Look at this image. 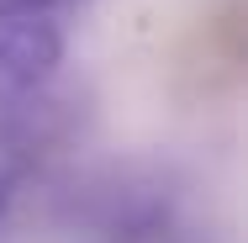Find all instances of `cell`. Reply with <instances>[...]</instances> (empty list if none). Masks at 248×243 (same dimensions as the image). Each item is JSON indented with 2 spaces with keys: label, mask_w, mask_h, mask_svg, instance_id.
Instances as JSON below:
<instances>
[{
  "label": "cell",
  "mask_w": 248,
  "mask_h": 243,
  "mask_svg": "<svg viewBox=\"0 0 248 243\" xmlns=\"http://www.w3.org/2000/svg\"><path fill=\"white\" fill-rule=\"evenodd\" d=\"M63 48H69V16L0 5V106L43 90L63 64Z\"/></svg>",
  "instance_id": "6da1fadb"
},
{
  "label": "cell",
  "mask_w": 248,
  "mask_h": 243,
  "mask_svg": "<svg viewBox=\"0 0 248 243\" xmlns=\"http://www.w3.org/2000/svg\"><path fill=\"white\" fill-rule=\"evenodd\" d=\"M0 5H11V11H43V16H74L90 0H0Z\"/></svg>",
  "instance_id": "7a4b0ae2"
},
{
  "label": "cell",
  "mask_w": 248,
  "mask_h": 243,
  "mask_svg": "<svg viewBox=\"0 0 248 243\" xmlns=\"http://www.w3.org/2000/svg\"><path fill=\"white\" fill-rule=\"evenodd\" d=\"M11 195H16V175L0 164V217H5V206H11Z\"/></svg>",
  "instance_id": "3957f363"
}]
</instances>
